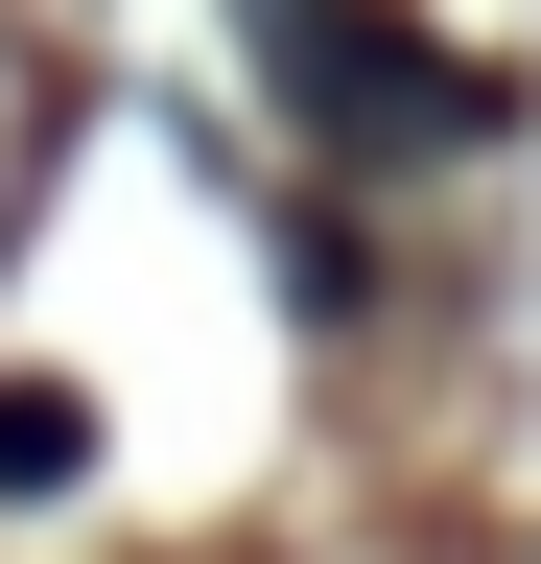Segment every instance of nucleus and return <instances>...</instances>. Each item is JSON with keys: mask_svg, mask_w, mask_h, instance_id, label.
<instances>
[{"mask_svg": "<svg viewBox=\"0 0 541 564\" xmlns=\"http://www.w3.org/2000/svg\"><path fill=\"white\" fill-rule=\"evenodd\" d=\"M72 447H95L72 400H0V494H72Z\"/></svg>", "mask_w": 541, "mask_h": 564, "instance_id": "2", "label": "nucleus"}, {"mask_svg": "<svg viewBox=\"0 0 541 564\" xmlns=\"http://www.w3.org/2000/svg\"><path fill=\"white\" fill-rule=\"evenodd\" d=\"M236 47L283 70V118L329 141V165H447V141H495V118H518L495 70L424 47L400 0H236Z\"/></svg>", "mask_w": 541, "mask_h": 564, "instance_id": "1", "label": "nucleus"}]
</instances>
